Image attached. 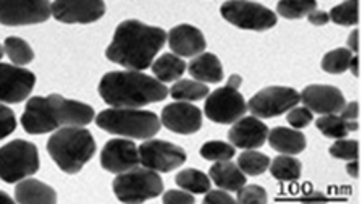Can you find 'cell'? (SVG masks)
I'll return each instance as SVG.
<instances>
[{"label":"cell","instance_id":"cell-11","mask_svg":"<svg viewBox=\"0 0 362 204\" xmlns=\"http://www.w3.org/2000/svg\"><path fill=\"white\" fill-rule=\"evenodd\" d=\"M139 164L156 172H172L186 162V151L181 146L163 140H146L138 146Z\"/></svg>","mask_w":362,"mask_h":204},{"label":"cell","instance_id":"cell-8","mask_svg":"<svg viewBox=\"0 0 362 204\" xmlns=\"http://www.w3.org/2000/svg\"><path fill=\"white\" fill-rule=\"evenodd\" d=\"M220 13L233 26L247 31H267L276 25L274 11L251 0H226Z\"/></svg>","mask_w":362,"mask_h":204},{"label":"cell","instance_id":"cell-44","mask_svg":"<svg viewBox=\"0 0 362 204\" xmlns=\"http://www.w3.org/2000/svg\"><path fill=\"white\" fill-rule=\"evenodd\" d=\"M346 172H348L353 178H358V177H359V162H358V159H354V161H348Z\"/></svg>","mask_w":362,"mask_h":204},{"label":"cell","instance_id":"cell-7","mask_svg":"<svg viewBox=\"0 0 362 204\" xmlns=\"http://www.w3.org/2000/svg\"><path fill=\"white\" fill-rule=\"evenodd\" d=\"M41 167L36 144L26 140H13L0 147V178L5 183H18Z\"/></svg>","mask_w":362,"mask_h":204},{"label":"cell","instance_id":"cell-28","mask_svg":"<svg viewBox=\"0 0 362 204\" xmlns=\"http://www.w3.org/2000/svg\"><path fill=\"white\" fill-rule=\"evenodd\" d=\"M270 174L272 177L280 181H296L301 177L303 166L298 159L290 154H280L270 162Z\"/></svg>","mask_w":362,"mask_h":204},{"label":"cell","instance_id":"cell-5","mask_svg":"<svg viewBox=\"0 0 362 204\" xmlns=\"http://www.w3.org/2000/svg\"><path fill=\"white\" fill-rule=\"evenodd\" d=\"M95 125L110 135L129 140H149L160 132V118L154 112L129 107H112L95 117Z\"/></svg>","mask_w":362,"mask_h":204},{"label":"cell","instance_id":"cell-25","mask_svg":"<svg viewBox=\"0 0 362 204\" xmlns=\"http://www.w3.org/2000/svg\"><path fill=\"white\" fill-rule=\"evenodd\" d=\"M152 73L154 78H157L160 83H172L177 81L186 70L185 60L178 57L177 54H163L158 57L156 62H152Z\"/></svg>","mask_w":362,"mask_h":204},{"label":"cell","instance_id":"cell-19","mask_svg":"<svg viewBox=\"0 0 362 204\" xmlns=\"http://www.w3.org/2000/svg\"><path fill=\"white\" fill-rule=\"evenodd\" d=\"M167 39L172 52L178 57H196L207 47L204 34L192 25H178L172 28L167 34Z\"/></svg>","mask_w":362,"mask_h":204},{"label":"cell","instance_id":"cell-21","mask_svg":"<svg viewBox=\"0 0 362 204\" xmlns=\"http://www.w3.org/2000/svg\"><path fill=\"white\" fill-rule=\"evenodd\" d=\"M269 144L272 149H275L280 154H299L305 149V136L296 128H286V127H276L270 132L269 130Z\"/></svg>","mask_w":362,"mask_h":204},{"label":"cell","instance_id":"cell-1","mask_svg":"<svg viewBox=\"0 0 362 204\" xmlns=\"http://www.w3.org/2000/svg\"><path fill=\"white\" fill-rule=\"evenodd\" d=\"M167 42V33L139 20H124L117 26L105 57L128 70L144 72Z\"/></svg>","mask_w":362,"mask_h":204},{"label":"cell","instance_id":"cell-31","mask_svg":"<svg viewBox=\"0 0 362 204\" xmlns=\"http://www.w3.org/2000/svg\"><path fill=\"white\" fill-rule=\"evenodd\" d=\"M317 8V0H280L276 13L286 20H299Z\"/></svg>","mask_w":362,"mask_h":204},{"label":"cell","instance_id":"cell-33","mask_svg":"<svg viewBox=\"0 0 362 204\" xmlns=\"http://www.w3.org/2000/svg\"><path fill=\"white\" fill-rule=\"evenodd\" d=\"M330 20L339 26H356L359 23V0H346L330 10Z\"/></svg>","mask_w":362,"mask_h":204},{"label":"cell","instance_id":"cell-45","mask_svg":"<svg viewBox=\"0 0 362 204\" xmlns=\"http://www.w3.org/2000/svg\"><path fill=\"white\" fill-rule=\"evenodd\" d=\"M348 70H351V73H353L356 78L359 76V57L358 55H353V59H351V62H349Z\"/></svg>","mask_w":362,"mask_h":204},{"label":"cell","instance_id":"cell-46","mask_svg":"<svg viewBox=\"0 0 362 204\" xmlns=\"http://www.w3.org/2000/svg\"><path fill=\"white\" fill-rule=\"evenodd\" d=\"M241 83H243V78L240 75H231L230 79H228V83H226V84H230V86H233V88L238 89L241 86Z\"/></svg>","mask_w":362,"mask_h":204},{"label":"cell","instance_id":"cell-4","mask_svg":"<svg viewBox=\"0 0 362 204\" xmlns=\"http://www.w3.org/2000/svg\"><path fill=\"white\" fill-rule=\"evenodd\" d=\"M95 140L83 127H62L47 141V152L62 172L75 175L94 157Z\"/></svg>","mask_w":362,"mask_h":204},{"label":"cell","instance_id":"cell-24","mask_svg":"<svg viewBox=\"0 0 362 204\" xmlns=\"http://www.w3.org/2000/svg\"><path fill=\"white\" fill-rule=\"evenodd\" d=\"M315 127L319 132L332 140L346 138L349 132H356L359 128L358 120H344L338 113H327V115H320L315 120Z\"/></svg>","mask_w":362,"mask_h":204},{"label":"cell","instance_id":"cell-42","mask_svg":"<svg viewBox=\"0 0 362 204\" xmlns=\"http://www.w3.org/2000/svg\"><path fill=\"white\" fill-rule=\"evenodd\" d=\"M308 20L310 25H314V26H324L328 21H330V16H328V13H325V11H320L315 8L314 11H310V13L308 15Z\"/></svg>","mask_w":362,"mask_h":204},{"label":"cell","instance_id":"cell-41","mask_svg":"<svg viewBox=\"0 0 362 204\" xmlns=\"http://www.w3.org/2000/svg\"><path fill=\"white\" fill-rule=\"evenodd\" d=\"M339 115H341L344 120H358L359 117V104L358 102H349V104H344V107L339 110Z\"/></svg>","mask_w":362,"mask_h":204},{"label":"cell","instance_id":"cell-32","mask_svg":"<svg viewBox=\"0 0 362 204\" xmlns=\"http://www.w3.org/2000/svg\"><path fill=\"white\" fill-rule=\"evenodd\" d=\"M353 52L346 47H338L335 50H330L322 59V70L332 75H339L344 73L349 68V62L353 59Z\"/></svg>","mask_w":362,"mask_h":204},{"label":"cell","instance_id":"cell-23","mask_svg":"<svg viewBox=\"0 0 362 204\" xmlns=\"http://www.w3.org/2000/svg\"><path fill=\"white\" fill-rule=\"evenodd\" d=\"M15 200L20 204H54L57 203V193L52 186L44 183V181L36 178H23L15 188Z\"/></svg>","mask_w":362,"mask_h":204},{"label":"cell","instance_id":"cell-43","mask_svg":"<svg viewBox=\"0 0 362 204\" xmlns=\"http://www.w3.org/2000/svg\"><path fill=\"white\" fill-rule=\"evenodd\" d=\"M348 49L353 54H358V50H359V31L358 30H354L353 33L349 34V38H348Z\"/></svg>","mask_w":362,"mask_h":204},{"label":"cell","instance_id":"cell-30","mask_svg":"<svg viewBox=\"0 0 362 204\" xmlns=\"http://www.w3.org/2000/svg\"><path fill=\"white\" fill-rule=\"evenodd\" d=\"M236 164L246 175L256 177V175H262L269 169L270 157L256 149H245V152H241L240 157H238Z\"/></svg>","mask_w":362,"mask_h":204},{"label":"cell","instance_id":"cell-2","mask_svg":"<svg viewBox=\"0 0 362 204\" xmlns=\"http://www.w3.org/2000/svg\"><path fill=\"white\" fill-rule=\"evenodd\" d=\"M94 109L84 102L66 99L60 94L34 96L26 102L21 125L26 133L45 135L62 127H86L94 120Z\"/></svg>","mask_w":362,"mask_h":204},{"label":"cell","instance_id":"cell-36","mask_svg":"<svg viewBox=\"0 0 362 204\" xmlns=\"http://www.w3.org/2000/svg\"><path fill=\"white\" fill-rule=\"evenodd\" d=\"M236 193L238 203H267V191L259 185H245Z\"/></svg>","mask_w":362,"mask_h":204},{"label":"cell","instance_id":"cell-47","mask_svg":"<svg viewBox=\"0 0 362 204\" xmlns=\"http://www.w3.org/2000/svg\"><path fill=\"white\" fill-rule=\"evenodd\" d=\"M0 201H11V196L5 191H0Z\"/></svg>","mask_w":362,"mask_h":204},{"label":"cell","instance_id":"cell-37","mask_svg":"<svg viewBox=\"0 0 362 204\" xmlns=\"http://www.w3.org/2000/svg\"><path fill=\"white\" fill-rule=\"evenodd\" d=\"M286 120L293 128L301 130V128L308 127V125L314 120V112H310L305 106L304 107L294 106L293 109L288 110Z\"/></svg>","mask_w":362,"mask_h":204},{"label":"cell","instance_id":"cell-29","mask_svg":"<svg viewBox=\"0 0 362 204\" xmlns=\"http://www.w3.org/2000/svg\"><path fill=\"white\" fill-rule=\"evenodd\" d=\"M4 52L8 57L13 65H28L34 60V50L25 39L10 36L4 41Z\"/></svg>","mask_w":362,"mask_h":204},{"label":"cell","instance_id":"cell-6","mask_svg":"<svg viewBox=\"0 0 362 204\" xmlns=\"http://www.w3.org/2000/svg\"><path fill=\"white\" fill-rule=\"evenodd\" d=\"M113 193L123 203H143L163 193V181L156 170L134 167L123 174H117L112 183Z\"/></svg>","mask_w":362,"mask_h":204},{"label":"cell","instance_id":"cell-40","mask_svg":"<svg viewBox=\"0 0 362 204\" xmlns=\"http://www.w3.org/2000/svg\"><path fill=\"white\" fill-rule=\"evenodd\" d=\"M236 198L228 195V191L222 188L218 190H209L204 196V203H235Z\"/></svg>","mask_w":362,"mask_h":204},{"label":"cell","instance_id":"cell-17","mask_svg":"<svg viewBox=\"0 0 362 204\" xmlns=\"http://www.w3.org/2000/svg\"><path fill=\"white\" fill-rule=\"evenodd\" d=\"M299 102L308 107L310 112L327 115V113H339L346 104L341 91L330 84H310L299 93Z\"/></svg>","mask_w":362,"mask_h":204},{"label":"cell","instance_id":"cell-35","mask_svg":"<svg viewBox=\"0 0 362 204\" xmlns=\"http://www.w3.org/2000/svg\"><path fill=\"white\" fill-rule=\"evenodd\" d=\"M328 152L332 157L341 159V161H354L359 157V143L356 140L339 138L330 146Z\"/></svg>","mask_w":362,"mask_h":204},{"label":"cell","instance_id":"cell-14","mask_svg":"<svg viewBox=\"0 0 362 204\" xmlns=\"http://www.w3.org/2000/svg\"><path fill=\"white\" fill-rule=\"evenodd\" d=\"M52 16L66 25H89L105 15L104 0H55L50 4Z\"/></svg>","mask_w":362,"mask_h":204},{"label":"cell","instance_id":"cell-18","mask_svg":"<svg viewBox=\"0 0 362 204\" xmlns=\"http://www.w3.org/2000/svg\"><path fill=\"white\" fill-rule=\"evenodd\" d=\"M233 127L228 132L230 143L240 149H257L264 146L269 136V127L257 117H245L231 123Z\"/></svg>","mask_w":362,"mask_h":204},{"label":"cell","instance_id":"cell-22","mask_svg":"<svg viewBox=\"0 0 362 204\" xmlns=\"http://www.w3.org/2000/svg\"><path fill=\"white\" fill-rule=\"evenodd\" d=\"M209 177L218 188L225 191H238L246 185V174L238 164L228 161H217L209 170Z\"/></svg>","mask_w":362,"mask_h":204},{"label":"cell","instance_id":"cell-12","mask_svg":"<svg viewBox=\"0 0 362 204\" xmlns=\"http://www.w3.org/2000/svg\"><path fill=\"white\" fill-rule=\"evenodd\" d=\"M50 16L52 11L49 0H0V25H39Z\"/></svg>","mask_w":362,"mask_h":204},{"label":"cell","instance_id":"cell-3","mask_svg":"<svg viewBox=\"0 0 362 204\" xmlns=\"http://www.w3.org/2000/svg\"><path fill=\"white\" fill-rule=\"evenodd\" d=\"M99 96L110 107L141 109L165 99L168 88L139 70L109 72L100 79Z\"/></svg>","mask_w":362,"mask_h":204},{"label":"cell","instance_id":"cell-27","mask_svg":"<svg viewBox=\"0 0 362 204\" xmlns=\"http://www.w3.org/2000/svg\"><path fill=\"white\" fill-rule=\"evenodd\" d=\"M168 94L172 96L175 101L196 102L207 98L209 88L206 83L196 81V79H177V83L170 88Z\"/></svg>","mask_w":362,"mask_h":204},{"label":"cell","instance_id":"cell-13","mask_svg":"<svg viewBox=\"0 0 362 204\" xmlns=\"http://www.w3.org/2000/svg\"><path fill=\"white\" fill-rule=\"evenodd\" d=\"M36 84V75L13 64L0 62V102L20 104L26 101Z\"/></svg>","mask_w":362,"mask_h":204},{"label":"cell","instance_id":"cell-15","mask_svg":"<svg viewBox=\"0 0 362 204\" xmlns=\"http://www.w3.org/2000/svg\"><path fill=\"white\" fill-rule=\"evenodd\" d=\"M160 123L173 133L192 135L202 127V112L191 102L177 101L163 107Z\"/></svg>","mask_w":362,"mask_h":204},{"label":"cell","instance_id":"cell-10","mask_svg":"<svg viewBox=\"0 0 362 204\" xmlns=\"http://www.w3.org/2000/svg\"><path fill=\"white\" fill-rule=\"evenodd\" d=\"M299 104V93L288 86L260 89L247 102V110L257 118L279 117Z\"/></svg>","mask_w":362,"mask_h":204},{"label":"cell","instance_id":"cell-48","mask_svg":"<svg viewBox=\"0 0 362 204\" xmlns=\"http://www.w3.org/2000/svg\"><path fill=\"white\" fill-rule=\"evenodd\" d=\"M4 45L2 44H0V60H2V57H4Z\"/></svg>","mask_w":362,"mask_h":204},{"label":"cell","instance_id":"cell-16","mask_svg":"<svg viewBox=\"0 0 362 204\" xmlns=\"http://www.w3.org/2000/svg\"><path fill=\"white\" fill-rule=\"evenodd\" d=\"M100 166L110 174H123L139 166V151L129 138L107 141L100 152Z\"/></svg>","mask_w":362,"mask_h":204},{"label":"cell","instance_id":"cell-38","mask_svg":"<svg viewBox=\"0 0 362 204\" xmlns=\"http://www.w3.org/2000/svg\"><path fill=\"white\" fill-rule=\"evenodd\" d=\"M16 130V118L13 110L0 102V140L7 138Z\"/></svg>","mask_w":362,"mask_h":204},{"label":"cell","instance_id":"cell-39","mask_svg":"<svg viewBox=\"0 0 362 204\" xmlns=\"http://www.w3.org/2000/svg\"><path fill=\"white\" fill-rule=\"evenodd\" d=\"M163 203H181V204H192L194 203V195L185 190H168L163 193Z\"/></svg>","mask_w":362,"mask_h":204},{"label":"cell","instance_id":"cell-20","mask_svg":"<svg viewBox=\"0 0 362 204\" xmlns=\"http://www.w3.org/2000/svg\"><path fill=\"white\" fill-rule=\"evenodd\" d=\"M188 68L189 75L201 83H220L223 79V67L222 62L215 54L202 52L196 55L194 59L189 62Z\"/></svg>","mask_w":362,"mask_h":204},{"label":"cell","instance_id":"cell-9","mask_svg":"<svg viewBox=\"0 0 362 204\" xmlns=\"http://www.w3.org/2000/svg\"><path fill=\"white\" fill-rule=\"evenodd\" d=\"M204 112L214 123L231 125L247 112V104L240 91L230 84H225L223 88L207 94Z\"/></svg>","mask_w":362,"mask_h":204},{"label":"cell","instance_id":"cell-34","mask_svg":"<svg viewBox=\"0 0 362 204\" xmlns=\"http://www.w3.org/2000/svg\"><path fill=\"white\" fill-rule=\"evenodd\" d=\"M235 152L236 147L231 143H225V141H207L201 147V156L212 162L233 159Z\"/></svg>","mask_w":362,"mask_h":204},{"label":"cell","instance_id":"cell-26","mask_svg":"<svg viewBox=\"0 0 362 204\" xmlns=\"http://www.w3.org/2000/svg\"><path fill=\"white\" fill-rule=\"evenodd\" d=\"M175 183L181 190L192 193V195H206L211 190V177L197 169L181 170L175 177Z\"/></svg>","mask_w":362,"mask_h":204}]
</instances>
